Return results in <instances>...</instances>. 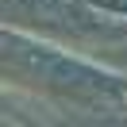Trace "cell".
Listing matches in <instances>:
<instances>
[{"instance_id": "1", "label": "cell", "mask_w": 127, "mask_h": 127, "mask_svg": "<svg viewBox=\"0 0 127 127\" xmlns=\"http://www.w3.org/2000/svg\"><path fill=\"white\" fill-rule=\"evenodd\" d=\"M4 65H16V73L39 81V85L54 89V93L81 100L89 108H119L127 96V81L116 73H104L100 65L81 62L73 54L46 46L39 39H27V35H12L4 31Z\"/></svg>"}, {"instance_id": "3", "label": "cell", "mask_w": 127, "mask_h": 127, "mask_svg": "<svg viewBox=\"0 0 127 127\" xmlns=\"http://www.w3.org/2000/svg\"><path fill=\"white\" fill-rule=\"evenodd\" d=\"M89 4H96V8L112 12V16H127V0H89Z\"/></svg>"}, {"instance_id": "2", "label": "cell", "mask_w": 127, "mask_h": 127, "mask_svg": "<svg viewBox=\"0 0 127 127\" xmlns=\"http://www.w3.org/2000/svg\"><path fill=\"white\" fill-rule=\"evenodd\" d=\"M4 12L16 23L35 27L42 35L62 39H123L127 27L108 19L112 12L96 8L89 0H4Z\"/></svg>"}]
</instances>
